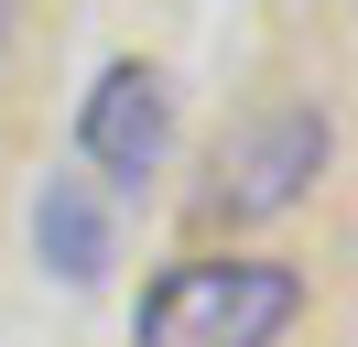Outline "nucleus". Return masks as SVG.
I'll use <instances>...</instances> for the list:
<instances>
[{
    "instance_id": "5",
    "label": "nucleus",
    "mask_w": 358,
    "mask_h": 347,
    "mask_svg": "<svg viewBox=\"0 0 358 347\" xmlns=\"http://www.w3.org/2000/svg\"><path fill=\"white\" fill-rule=\"evenodd\" d=\"M11 22H22V0H0V43H11Z\"/></svg>"
},
{
    "instance_id": "2",
    "label": "nucleus",
    "mask_w": 358,
    "mask_h": 347,
    "mask_svg": "<svg viewBox=\"0 0 358 347\" xmlns=\"http://www.w3.org/2000/svg\"><path fill=\"white\" fill-rule=\"evenodd\" d=\"M326 152H336V130H326V108L315 98H293V108H261V120L239 130V141L217 152V185H206V206L217 217H282V206H304L315 195V174H326Z\"/></svg>"
},
{
    "instance_id": "1",
    "label": "nucleus",
    "mask_w": 358,
    "mask_h": 347,
    "mask_svg": "<svg viewBox=\"0 0 358 347\" xmlns=\"http://www.w3.org/2000/svg\"><path fill=\"white\" fill-rule=\"evenodd\" d=\"M304 304H315V282L293 271V260H271V250H206V260L152 271L131 347H282L293 325H304Z\"/></svg>"
},
{
    "instance_id": "3",
    "label": "nucleus",
    "mask_w": 358,
    "mask_h": 347,
    "mask_svg": "<svg viewBox=\"0 0 358 347\" xmlns=\"http://www.w3.org/2000/svg\"><path fill=\"white\" fill-rule=\"evenodd\" d=\"M76 152H87L98 185H152L163 152H174V87L152 76V65H109V76L87 87V108H76Z\"/></svg>"
},
{
    "instance_id": "4",
    "label": "nucleus",
    "mask_w": 358,
    "mask_h": 347,
    "mask_svg": "<svg viewBox=\"0 0 358 347\" xmlns=\"http://www.w3.org/2000/svg\"><path fill=\"white\" fill-rule=\"evenodd\" d=\"M33 250H44V271H66L76 293L109 282V217H98L87 174H55V185L33 195Z\"/></svg>"
}]
</instances>
